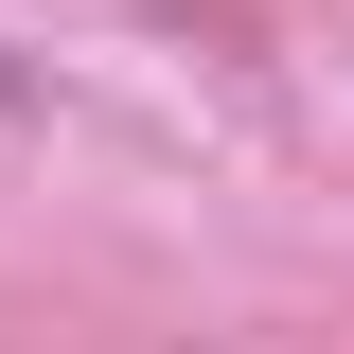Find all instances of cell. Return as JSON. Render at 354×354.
I'll return each instance as SVG.
<instances>
[{
	"label": "cell",
	"mask_w": 354,
	"mask_h": 354,
	"mask_svg": "<svg viewBox=\"0 0 354 354\" xmlns=\"http://www.w3.org/2000/svg\"><path fill=\"white\" fill-rule=\"evenodd\" d=\"M0 106H36V71H18V53H0Z\"/></svg>",
	"instance_id": "1"
}]
</instances>
